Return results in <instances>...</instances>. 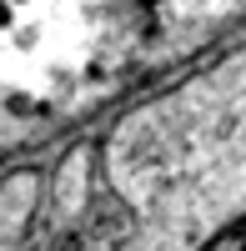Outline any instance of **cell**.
Masks as SVG:
<instances>
[{
	"label": "cell",
	"instance_id": "obj_1",
	"mask_svg": "<svg viewBox=\"0 0 246 251\" xmlns=\"http://www.w3.org/2000/svg\"><path fill=\"white\" fill-rule=\"evenodd\" d=\"M10 5H15V0H0V15H5V10H10Z\"/></svg>",
	"mask_w": 246,
	"mask_h": 251
}]
</instances>
